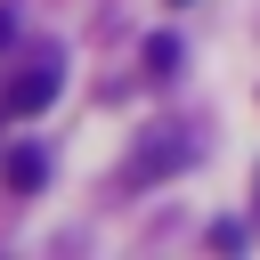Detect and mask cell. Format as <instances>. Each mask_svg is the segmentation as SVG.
<instances>
[{
    "instance_id": "7a4b0ae2",
    "label": "cell",
    "mask_w": 260,
    "mask_h": 260,
    "mask_svg": "<svg viewBox=\"0 0 260 260\" xmlns=\"http://www.w3.org/2000/svg\"><path fill=\"white\" fill-rule=\"evenodd\" d=\"M57 89H65V65H24V73L0 89V122H32V114H49Z\"/></svg>"
},
{
    "instance_id": "277c9868",
    "label": "cell",
    "mask_w": 260,
    "mask_h": 260,
    "mask_svg": "<svg viewBox=\"0 0 260 260\" xmlns=\"http://www.w3.org/2000/svg\"><path fill=\"white\" fill-rule=\"evenodd\" d=\"M138 57H146V73H154V81H171V73H179V41H171V32H154Z\"/></svg>"
},
{
    "instance_id": "3957f363",
    "label": "cell",
    "mask_w": 260,
    "mask_h": 260,
    "mask_svg": "<svg viewBox=\"0 0 260 260\" xmlns=\"http://www.w3.org/2000/svg\"><path fill=\"white\" fill-rule=\"evenodd\" d=\"M41 179H49V162H41V146H16V154H8V187H24V195H32Z\"/></svg>"
},
{
    "instance_id": "6da1fadb",
    "label": "cell",
    "mask_w": 260,
    "mask_h": 260,
    "mask_svg": "<svg viewBox=\"0 0 260 260\" xmlns=\"http://www.w3.org/2000/svg\"><path fill=\"white\" fill-rule=\"evenodd\" d=\"M195 154H203V130H195V122H154V130H138V146H130V162H122V187H162V179H179Z\"/></svg>"
},
{
    "instance_id": "5b68a950",
    "label": "cell",
    "mask_w": 260,
    "mask_h": 260,
    "mask_svg": "<svg viewBox=\"0 0 260 260\" xmlns=\"http://www.w3.org/2000/svg\"><path fill=\"white\" fill-rule=\"evenodd\" d=\"M8 32H16V16H8V8H0V41H8Z\"/></svg>"
}]
</instances>
